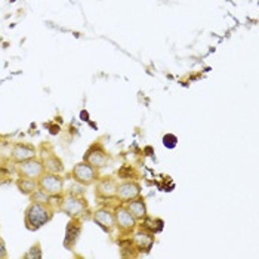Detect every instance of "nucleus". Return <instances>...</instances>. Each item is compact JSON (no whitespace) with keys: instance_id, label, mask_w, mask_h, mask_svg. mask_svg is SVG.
I'll list each match as a JSON object with an SVG mask.
<instances>
[{"instance_id":"obj_23","label":"nucleus","mask_w":259,"mask_h":259,"mask_svg":"<svg viewBox=\"0 0 259 259\" xmlns=\"http://www.w3.org/2000/svg\"><path fill=\"white\" fill-rule=\"evenodd\" d=\"M9 2H15V0H9Z\"/></svg>"},{"instance_id":"obj_2","label":"nucleus","mask_w":259,"mask_h":259,"mask_svg":"<svg viewBox=\"0 0 259 259\" xmlns=\"http://www.w3.org/2000/svg\"><path fill=\"white\" fill-rule=\"evenodd\" d=\"M62 213L70 218H81L83 213L88 212V201L83 196H73V194H62L58 207Z\"/></svg>"},{"instance_id":"obj_5","label":"nucleus","mask_w":259,"mask_h":259,"mask_svg":"<svg viewBox=\"0 0 259 259\" xmlns=\"http://www.w3.org/2000/svg\"><path fill=\"white\" fill-rule=\"evenodd\" d=\"M37 156L43 163V167H45V172H52V174H62L64 172V163L62 160L55 154V151L43 144L40 147V150L37 151Z\"/></svg>"},{"instance_id":"obj_22","label":"nucleus","mask_w":259,"mask_h":259,"mask_svg":"<svg viewBox=\"0 0 259 259\" xmlns=\"http://www.w3.org/2000/svg\"><path fill=\"white\" fill-rule=\"evenodd\" d=\"M80 120H84V121L89 120V113H88L86 110H83V111L80 113Z\"/></svg>"},{"instance_id":"obj_9","label":"nucleus","mask_w":259,"mask_h":259,"mask_svg":"<svg viewBox=\"0 0 259 259\" xmlns=\"http://www.w3.org/2000/svg\"><path fill=\"white\" fill-rule=\"evenodd\" d=\"M81 234V222L80 218H71L65 228V239H64V247L68 250H73L77 240Z\"/></svg>"},{"instance_id":"obj_3","label":"nucleus","mask_w":259,"mask_h":259,"mask_svg":"<svg viewBox=\"0 0 259 259\" xmlns=\"http://www.w3.org/2000/svg\"><path fill=\"white\" fill-rule=\"evenodd\" d=\"M37 185L41 191L48 196H60L64 193V178L62 174L43 172V175L37 180Z\"/></svg>"},{"instance_id":"obj_4","label":"nucleus","mask_w":259,"mask_h":259,"mask_svg":"<svg viewBox=\"0 0 259 259\" xmlns=\"http://www.w3.org/2000/svg\"><path fill=\"white\" fill-rule=\"evenodd\" d=\"M70 177L73 178L74 182L81 184L83 187H88V185L94 184L95 181H98V178H100L98 169H95L94 166H91V164L86 163V161H80V163H77V164L73 167Z\"/></svg>"},{"instance_id":"obj_19","label":"nucleus","mask_w":259,"mask_h":259,"mask_svg":"<svg viewBox=\"0 0 259 259\" xmlns=\"http://www.w3.org/2000/svg\"><path fill=\"white\" fill-rule=\"evenodd\" d=\"M65 194H73V196H83L84 194V190H83V185L81 184H74V185H70L68 191H65Z\"/></svg>"},{"instance_id":"obj_13","label":"nucleus","mask_w":259,"mask_h":259,"mask_svg":"<svg viewBox=\"0 0 259 259\" xmlns=\"http://www.w3.org/2000/svg\"><path fill=\"white\" fill-rule=\"evenodd\" d=\"M94 221L100 225L101 228H104L105 231H111L116 225V218L111 212H108L107 209H100L94 213Z\"/></svg>"},{"instance_id":"obj_10","label":"nucleus","mask_w":259,"mask_h":259,"mask_svg":"<svg viewBox=\"0 0 259 259\" xmlns=\"http://www.w3.org/2000/svg\"><path fill=\"white\" fill-rule=\"evenodd\" d=\"M117 188L119 184L117 181L111 177H105V178H98L97 182V196L102 197V199H111L117 196Z\"/></svg>"},{"instance_id":"obj_7","label":"nucleus","mask_w":259,"mask_h":259,"mask_svg":"<svg viewBox=\"0 0 259 259\" xmlns=\"http://www.w3.org/2000/svg\"><path fill=\"white\" fill-rule=\"evenodd\" d=\"M83 161L89 163L95 169H101V167H105L107 166V163H108V154H107L105 148L101 145L100 142H97V144H94V145H91L88 148V151L83 156Z\"/></svg>"},{"instance_id":"obj_21","label":"nucleus","mask_w":259,"mask_h":259,"mask_svg":"<svg viewBox=\"0 0 259 259\" xmlns=\"http://www.w3.org/2000/svg\"><path fill=\"white\" fill-rule=\"evenodd\" d=\"M61 129H60V126L58 124H52L51 126V135H57L58 132H60Z\"/></svg>"},{"instance_id":"obj_14","label":"nucleus","mask_w":259,"mask_h":259,"mask_svg":"<svg viewBox=\"0 0 259 259\" xmlns=\"http://www.w3.org/2000/svg\"><path fill=\"white\" fill-rule=\"evenodd\" d=\"M129 209V212L135 217V220H144L147 217V206H145V201L141 199H134L129 201V204L126 206Z\"/></svg>"},{"instance_id":"obj_16","label":"nucleus","mask_w":259,"mask_h":259,"mask_svg":"<svg viewBox=\"0 0 259 259\" xmlns=\"http://www.w3.org/2000/svg\"><path fill=\"white\" fill-rule=\"evenodd\" d=\"M135 244L138 246V249H144V250H150L151 249V246H153V243H154V237L151 236V234H147V233H138L137 236H135Z\"/></svg>"},{"instance_id":"obj_1","label":"nucleus","mask_w":259,"mask_h":259,"mask_svg":"<svg viewBox=\"0 0 259 259\" xmlns=\"http://www.w3.org/2000/svg\"><path fill=\"white\" fill-rule=\"evenodd\" d=\"M55 215V207L46 203L31 201L24 212V225L28 231H37L51 222Z\"/></svg>"},{"instance_id":"obj_18","label":"nucleus","mask_w":259,"mask_h":259,"mask_svg":"<svg viewBox=\"0 0 259 259\" xmlns=\"http://www.w3.org/2000/svg\"><path fill=\"white\" fill-rule=\"evenodd\" d=\"M163 144H164V147H167V148H175L177 144H178V138H177L175 135H172V134H167V135L163 137Z\"/></svg>"},{"instance_id":"obj_15","label":"nucleus","mask_w":259,"mask_h":259,"mask_svg":"<svg viewBox=\"0 0 259 259\" xmlns=\"http://www.w3.org/2000/svg\"><path fill=\"white\" fill-rule=\"evenodd\" d=\"M15 184H17V188L20 190L21 194H24V196H30V194H33L39 188L37 181L28 180V178H21V177H18V180H17Z\"/></svg>"},{"instance_id":"obj_17","label":"nucleus","mask_w":259,"mask_h":259,"mask_svg":"<svg viewBox=\"0 0 259 259\" xmlns=\"http://www.w3.org/2000/svg\"><path fill=\"white\" fill-rule=\"evenodd\" d=\"M24 258H41V246H40V243H36V244L30 249V252L24 255Z\"/></svg>"},{"instance_id":"obj_11","label":"nucleus","mask_w":259,"mask_h":259,"mask_svg":"<svg viewBox=\"0 0 259 259\" xmlns=\"http://www.w3.org/2000/svg\"><path fill=\"white\" fill-rule=\"evenodd\" d=\"M141 196V187L140 184L132 182V181H126L123 184H120L117 188V196L123 201H131V200L137 199Z\"/></svg>"},{"instance_id":"obj_6","label":"nucleus","mask_w":259,"mask_h":259,"mask_svg":"<svg viewBox=\"0 0 259 259\" xmlns=\"http://www.w3.org/2000/svg\"><path fill=\"white\" fill-rule=\"evenodd\" d=\"M43 172H45V167H43V163L39 157H34V159H30L17 164V174L21 178L37 181L43 175Z\"/></svg>"},{"instance_id":"obj_12","label":"nucleus","mask_w":259,"mask_h":259,"mask_svg":"<svg viewBox=\"0 0 259 259\" xmlns=\"http://www.w3.org/2000/svg\"><path fill=\"white\" fill-rule=\"evenodd\" d=\"M114 218H116V225H119L121 230H126V231L127 230H134L135 225H137L135 217L129 212L127 207H119L116 210Z\"/></svg>"},{"instance_id":"obj_8","label":"nucleus","mask_w":259,"mask_h":259,"mask_svg":"<svg viewBox=\"0 0 259 259\" xmlns=\"http://www.w3.org/2000/svg\"><path fill=\"white\" fill-rule=\"evenodd\" d=\"M34 157H37V150L33 144H28V142H15L11 150V160L15 164L34 159Z\"/></svg>"},{"instance_id":"obj_20","label":"nucleus","mask_w":259,"mask_h":259,"mask_svg":"<svg viewBox=\"0 0 259 259\" xmlns=\"http://www.w3.org/2000/svg\"><path fill=\"white\" fill-rule=\"evenodd\" d=\"M8 258V250H6V244L3 239H0V259Z\"/></svg>"}]
</instances>
